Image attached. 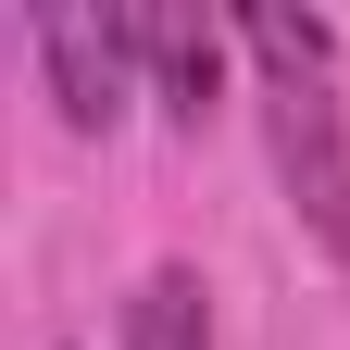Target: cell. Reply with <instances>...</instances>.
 Instances as JSON below:
<instances>
[{
    "instance_id": "obj_1",
    "label": "cell",
    "mask_w": 350,
    "mask_h": 350,
    "mask_svg": "<svg viewBox=\"0 0 350 350\" xmlns=\"http://www.w3.org/2000/svg\"><path fill=\"white\" fill-rule=\"evenodd\" d=\"M25 51H38L51 113L75 125V138H113L125 88H138V38H125V13H63V0H38V13H25Z\"/></svg>"
},
{
    "instance_id": "obj_2",
    "label": "cell",
    "mask_w": 350,
    "mask_h": 350,
    "mask_svg": "<svg viewBox=\"0 0 350 350\" xmlns=\"http://www.w3.org/2000/svg\"><path fill=\"white\" fill-rule=\"evenodd\" d=\"M262 100H275V163H288L300 226L325 238V262H350V113H338V88L325 75H275Z\"/></svg>"
},
{
    "instance_id": "obj_5",
    "label": "cell",
    "mask_w": 350,
    "mask_h": 350,
    "mask_svg": "<svg viewBox=\"0 0 350 350\" xmlns=\"http://www.w3.org/2000/svg\"><path fill=\"white\" fill-rule=\"evenodd\" d=\"M238 51H250L262 75H325V63H338V25H325V13H238Z\"/></svg>"
},
{
    "instance_id": "obj_3",
    "label": "cell",
    "mask_w": 350,
    "mask_h": 350,
    "mask_svg": "<svg viewBox=\"0 0 350 350\" xmlns=\"http://www.w3.org/2000/svg\"><path fill=\"white\" fill-rule=\"evenodd\" d=\"M125 38H138V75L163 88L175 125H200L213 100H226V25H188V13H125Z\"/></svg>"
},
{
    "instance_id": "obj_4",
    "label": "cell",
    "mask_w": 350,
    "mask_h": 350,
    "mask_svg": "<svg viewBox=\"0 0 350 350\" xmlns=\"http://www.w3.org/2000/svg\"><path fill=\"white\" fill-rule=\"evenodd\" d=\"M125 350H213V288L188 262H150L138 300H125Z\"/></svg>"
}]
</instances>
